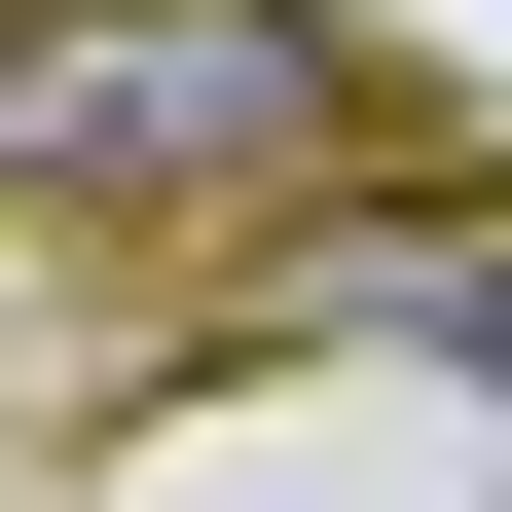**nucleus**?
Here are the masks:
<instances>
[{"instance_id":"nucleus-1","label":"nucleus","mask_w":512,"mask_h":512,"mask_svg":"<svg viewBox=\"0 0 512 512\" xmlns=\"http://www.w3.org/2000/svg\"><path fill=\"white\" fill-rule=\"evenodd\" d=\"M0 183L37 220H293V183H366V37L330 0H0Z\"/></svg>"},{"instance_id":"nucleus-2","label":"nucleus","mask_w":512,"mask_h":512,"mask_svg":"<svg viewBox=\"0 0 512 512\" xmlns=\"http://www.w3.org/2000/svg\"><path fill=\"white\" fill-rule=\"evenodd\" d=\"M366 293H403V330H439V366L512 403V220H366Z\"/></svg>"}]
</instances>
